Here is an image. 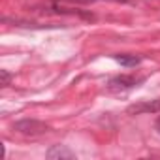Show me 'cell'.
Returning a JSON list of instances; mask_svg holds the SVG:
<instances>
[{
  "label": "cell",
  "instance_id": "8",
  "mask_svg": "<svg viewBox=\"0 0 160 160\" xmlns=\"http://www.w3.org/2000/svg\"><path fill=\"white\" fill-rule=\"evenodd\" d=\"M154 128H156V130H158V134H160V117L156 119V124H154Z\"/></svg>",
  "mask_w": 160,
  "mask_h": 160
},
{
  "label": "cell",
  "instance_id": "7",
  "mask_svg": "<svg viewBox=\"0 0 160 160\" xmlns=\"http://www.w3.org/2000/svg\"><path fill=\"white\" fill-rule=\"evenodd\" d=\"M68 2H83V4H89V2H96V0H68ZM117 2H128V0H117Z\"/></svg>",
  "mask_w": 160,
  "mask_h": 160
},
{
  "label": "cell",
  "instance_id": "3",
  "mask_svg": "<svg viewBox=\"0 0 160 160\" xmlns=\"http://www.w3.org/2000/svg\"><path fill=\"white\" fill-rule=\"evenodd\" d=\"M160 111V98L156 100H145V102H138L134 106H130L126 109V113L130 115H143V113H158Z\"/></svg>",
  "mask_w": 160,
  "mask_h": 160
},
{
  "label": "cell",
  "instance_id": "4",
  "mask_svg": "<svg viewBox=\"0 0 160 160\" xmlns=\"http://www.w3.org/2000/svg\"><path fill=\"white\" fill-rule=\"evenodd\" d=\"M45 156L51 160H72V158H75V152H72L66 145H53L45 152Z\"/></svg>",
  "mask_w": 160,
  "mask_h": 160
},
{
  "label": "cell",
  "instance_id": "2",
  "mask_svg": "<svg viewBox=\"0 0 160 160\" xmlns=\"http://www.w3.org/2000/svg\"><path fill=\"white\" fill-rule=\"evenodd\" d=\"M145 81V77H136V75H117V77H111L109 79V89H115V91H128V89H134L138 87L139 83Z\"/></svg>",
  "mask_w": 160,
  "mask_h": 160
},
{
  "label": "cell",
  "instance_id": "5",
  "mask_svg": "<svg viewBox=\"0 0 160 160\" xmlns=\"http://www.w3.org/2000/svg\"><path fill=\"white\" fill-rule=\"evenodd\" d=\"M113 60H117L121 66L124 68H134L141 62V57H136V55H128V53H119V55H113Z\"/></svg>",
  "mask_w": 160,
  "mask_h": 160
},
{
  "label": "cell",
  "instance_id": "6",
  "mask_svg": "<svg viewBox=\"0 0 160 160\" xmlns=\"http://www.w3.org/2000/svg\"><path fill=\"white\" fill-rule=\"evenodd\" d=\"M0 77H2V87H8L10 85V81H12V73L8 72V70H0Z\"/></svg>",
  "mask_w": 160,
  "mask_h": 160
},
{
  "label": "cell",
  "instance_id": "1",
  "mask_svg": "<svg viewBox=\"0 0 160 160\" xmlns=\"http://www.w3.org/2000/svg\"><path fill=\"white\" fill-rule=\"evenodd\" d=\"M13 130L19 134H25V136H42V134L49 132L51 126L42 121H36V119H21V121L13 122Z\"/></svg>",
  "mask_w": 160,
  "mask_h": 160
}]
</instances>
